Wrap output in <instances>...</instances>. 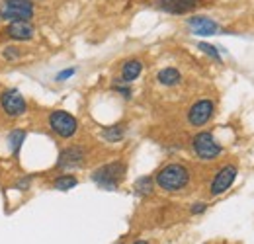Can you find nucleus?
Segmentation results:
<instances>
[{
	"label": "nucleus",
	"mask_w": 254,
	"mask_h": 244,
	"mask_svg": "<svg viewBox=\"0 0 254 244\" xmlns=\"http://www.w3.org/2000/svg\"><path fill=\"white\" fill-rule=\"evenodd\" d=\"M155 182H157V185L162 191L178 193L184 187H188V183H190V170L184 164H180V162H170V164L162 166L157 172Z\"/></svg>",
	"instance_id": "obj_1"
},
{
	"label": "nucleus",
	"mask_w": 254,
	"mask_h": 244,
	"mask_svg": "<svg viewBox=\"0 0 254 244\" xmlns=\"http://www.w3.org/2000/svg\"><path fill=\"white\" fill-rule=\"evenodd\" d=\"M127 166L122 160L116 162H108L100 168H96L92 172V182L96 185H100L102 189H118L122 180L126 178Z\"/></svg>",
	"instance_id": "obj_2"
},
{
	"label": "nucleus",
	"mask_w": 254,
	"mask_h": 244,
	"mask_svg": "<svg viewBox=\"0 0 254 244\" xmlns=\"http://www.w3.org/2000/svg\"><path fill=\"white\" fill-rule=\"evenodd\" d=\"M35 16L33 0H2L0 20L4 22H32Z\"/></svg>",
	"instance_id": "obj_3"
},
{
	"label": "nucleus",
	"mask_w": 254,
	"mask_h": 244,
	"mask_svg": "<svg viewBox=\"0 0 254 244\" xmlns=\"http://www.w3.org/2000/svg\"><path fill=\"white\" fill-rule=\"evenodd\" d=\"M191 151H193V154L199 160H203V162H211V160L219 158L223 153L221 145L217 143V139L209 131H199L197 135H193V139H191Z\"/></svg>",
	"instance_id": "obj_4"
},
{
	"label": "nucleus",
	"mask_w": 254,
	"mask_h": 244,
	"mask_svg": "<svg viewBox=\"0 0 254 244\" xmlns=\"http://www.w3.org/2000/svg\"><path fill=\"white\" fill-rule=\"evenodd\" d=\"M47 125H49V129H51L57 137H61V139H70V137H74L76 131H78V120H76L72 114L64 112V110H55V112H51L49 118H47Z\"/></svg>",
	"instance_id": "obj_5"
},
{
	"label": "nucleus",
	"mask_w": 254,
	"mask_h": 244,
	"mask_svg": "<svg viewBox=\"0 0 254 244\" xmlns=\"http://www.w3.org/2000/svg\"><path fill=\"white\" fill-rule=\"evenodd\" d=\"M0 108L8 118H22L28 112V102L20 90L6 88L0 94Z\"/></svg>",
	"instance_id": "obj_6"
},
{
	"label": "nucleus",
	"mask_w": 254,
	"mask_h": 244,
	"mask_svg": "<svg viewBox=\"0 0 254 244\" xmlns=\"http://www.w3.org/2000/svg\"><path fill=\"white\" fill-rule=\"evenodd\" d=\"M213 114H215V104L211 100H207V98L197 100L188 110V123L191 127H201L213 118Z\"/></svg>",
	"instance_id": "obj_7"
},
{
	"label": "nucleus",
	"mask_w": 254,
	"mask_h": 244,
	"mask_svg": "<svg viewBox=\"0 0 254 244\" xmlns=\"http://www.w3.org/2000/svg\"><path fill=\"white\" fill-rule=\"evenodd\" d=\"M86 158V149L80 145H70L61 151L59 158H57V168L59 170H74L78 166L84 164Z\"/></svg>",
	"instance_id": "obj_8"
},
{
	"label": "nucleus",
	"mask_w": 254,
	"mask_h": 244,
	"mask_svg": "<svg viewBox=\"0 0 254 244\" xmlns=\"http://www.w3.org/2000/svg\"><path fill=\"white\" fill-rule=\"evenodd\" d=\"M237 174H239L237 166H233V164H225L221 170L213 176L211 183H209V193H211V195H221V193H225V191L235 183Z\"/></svg>",
	"instance_id": "obj_9"
},
{
	"label": "nucleus",
	"mask_w": 254,
	"mask_h": 244,
	"mask_svg": "<svg viewBox=\"0 0 254 244\" xmlns=\"http://www.w3.org/2000/svg\"><path fill=\"white\" fill-rule=\"evenodd\" d=\"M155 6L166 14H188L201 6V0H155Z\"/></svg>",
	"instance_id": "obj_10"
},
{
	"label": "nucleus",
	"mask_w": 254,
	"mask_h": 244,
	"mask_svg": "<svg viewBox=\"0 0 254 244\" xmlns=\"http://www.w3.org/2000/svg\"><path fill=\"white\" fill-rule=\"evenodd\" d=\"M4 35L14 41H30L35 35V28L32 22H8V26L4 28Z\"/></svg>",
	"instance_id": "obj_11"
},
{
	"label": "nucleus",
	"mask_w": 254,
	"mask_h": 244,
	"mask_svg": "<svg viewBox=\"0 0 254 244\" xmlns=\"http://www.w3.org/2000/svg\"><path fill=\"white\" fill-rule=\"evenodd\" d=\"M188 28L195 35H215L221 31V26L217 22H213L211 18H205V16H191L188 20Z\"/></svg>",
	"instance_id": "obj_12"
},
{
	"label": "nucleus",
	"mask_w": 254,
	"mask_h": 244,
	"mask_svg": "<svg viewBox=\"0 0 254 244\" xmlns=\"http://www.w3.org/2000/svg\"><path fill=\"white\" fill-rule=\"evenodd\" d=\"M141 72H143V62L139 61V59H129V61H126L124 66H122V76H120V80L131 84V82H135V80L141 76Z\"/></svg>",
	"instance_id": "obj_13"
},
{
	"label": "nucleus",
	"mask_w": 254,
	"mask_h": 244,
	"mask_svg": "<svg viewBox=\"0 0 254 244\" xmlns=\"http://www.w3.org/2000/svg\"><path fill=\"white\" fill-rule=\"evenodd\" d=\"M157 80H159L160 86L174 88V86H178V84L182 82V72H180L178 68H174V66H166V68L159 70Z\"/></svg>",
	"instance_id": "obj_14"
},
{
	"label": "nucleus",
	"mask_w": 254,
	"mask_h": 244,
	"mask_svg": "<svg viewBox=\"0 0 254 244\" xmlns=\"http://www.w3.org/2000/svg\"><path fill=\"white\" fill-rule=\"evenodd\" d=\"M100 135H102V139H104L106 143H120V141H124V137H126V125H124V123L110 125V127L102 129Z\"/></svg>",
	"instance_id": "obj_15"
},
{
	"label": "nucleus",
	"mask_w": 254,
	"mask_h": 244,
	"mask_svg": "<svg viewBox=\"0 0 254 244\" xmlns=\"http://www.w3.org/2000/svg\"><path fill=\"white\" fill-rule=\"evenodd\" d=\"M24 141H26V131L24 129H14L8 133V147L14 156H20V149L24 147Z\"/></svg>",
	"instance_id": "obj_16"
},
{
	"label": "nucleus",
	"mask_w": 254,
	"mask_h": 244,
	"mask_svg": "<svg viewBox=\"0 0 254 244\" xmlns=\"http://www.w3.org/2000/svg\"><path fill=\"white\" fill-rule=\"evenodd\" d=\"M133 191L139 195V197H147L155 191V180L151 176H141L137 178V182L133 185Z\"/></svg>",
	"instance_id": "obj_17"
},
{
	"label": "nucleus",
	"mask_w": 254,
	"mask_h": 244,
	"mask_svg": "<svg viewBox=\"0 0 254 244\" xmlns=\"http://www.w3.org/2000/svg\"><path fill=\"white\" fill-rule=\"evenodd\" d=\"M76 185H78V178L72 176V174H61L59 178L53 180V187L59 189V191H68V189H72Z\"/></svg>",
	"instance_id": "obj_18"
},
{
	"label": "nucleus",
	"mask_w": 254,
	"mask_h": 244,
	"mask_svg": "<svg viewBox=\"0 0 254 244\" xmlns=\"http://www.w3.org/2000/svg\"><path fill=\"white\" fill-rule=\"evenodd\" d=\"M22 57V51H20V47H16V45H6L4 49H2V59L8 62H14L18 61Z\"/></svg>",
	"instance_id": "obj_19"
},
{
	"label": "nucleus",
	"mask_w": 254,
	"mask_h": 244,
	"mask_svg": "<svg viewBox=\"0 0 254 244\" xmlns=\"http://www.w3.org/2000/svg\"><path fill=\"white\" fill-rule=\"evenodd\" d=\"M197 49H199L201 53H205V55H209L211 59H215V61H217V62L221 61V55H219V51H217V47H215V45H209V43H205V41H201V43H197Z\"/></svg>",
	"instance_id": "obj_20"
},
{
	"label": "nucleus",
	"mask_w": 254,
	"mask_h": 244,
	"mask_svg": "<svg viewBox=\"0 0 254 244\" xmlns=\"http://www.w3.org/2000/svg\"><path fill=\"white\" fill-rule=\"evenodd\" d=\"M112 88L118 92V94H122L126 100H129V98H131V88H129V84H127V82H122L120 78L114 82V86H112Z\"/></svg>",
	"instance_id": "obj_21"
},
{
	"label": "nucleus",
	"mask_w": 254,
	"mask_h": 244,
	"mask_svg": "<svg viewBox=\"0 0 254 244\" xmlns=\"http://www.w3.org/2000/svg\"><path fill=\"white\" fill-rule=\"evenodd\" d=\"M14 187H16L18 191H28V189L32 187V176H22V178H18L16 183H14Z\"/></svg>",
	"instance_id": "obj_22"
},
{
	"label": "nucleus",
	"mask_w": 254,
	"mask_h": 244,
	"mask_svg": "<svg viewBox=\"0 0 254 244\" xmlns=\"http://www.w3.org/2000/svg\"><path fill=\"white\" fill-rule=\"evenodd\" d=\"M74 72H76V68H74V66L64 68V70H61V72H57V74H55V80H57V82H64V80H68L70 76H74Z\"/></svg>",
	"instance_id": "obj_23"
},
{
	"label": "nucleus",
	"mask_w": 254,
	"mask_h": 244,
	"mask_svg": "<svg viewBox=\"0 0 254 244\" xmlns=\"http://www.w3.org/2000/svg\"><path fill=\"white\" fill-rule=\"evenodd\" d=\"M205 209H207V205H205L203 201H195V203H193V205L190 207V213L191 215H201L203 211H205Z\"/></svg>",
	"instance_id": "obj_24"
},
{
	"label": "nucleus",
	"mask_w": 254,
	"mask_h": 244,
	"mask_svg": "<svg viewBox=\"0 0 254 244\" xmlns=\"http://www.w3.org/2000/svg\"><path fill=\"white\" fill-rule=\"evenodd\" d=\"M133 244H151V243H149V241H135Z\"/></svg>",
	"instance_id": "obj_25"
}]
</instances>
